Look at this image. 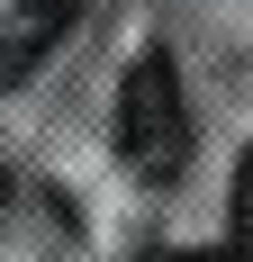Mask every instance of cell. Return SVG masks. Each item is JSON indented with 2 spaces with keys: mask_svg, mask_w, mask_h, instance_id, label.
Masks as SVG:
<instances>
[{
  "mask_svg": "<svg viewBox=\"0 0 253 262\" xmlns=\"http://www.w3.org/2000/svg\"><path fill=\"white\" fill-rule=\"evenodd\" d=\"M118 154L136 181H172L190 163V100H181L172 54H136L118 81Z\"/></svg>",
  "mask_w": 253,
  "mask_h": 262,
  "instance_id": "cell-1",
  "label": "cell"
},
{
  "mask_svg": "<svg viewBox=\"0 0 253 262\" xmlns=\"http://www.w3.org/2000/svg\"><path fill=\"white\" fill-rule=\"evenodd\" d=\"M235 244L253 253V145H244V163H235Z\"/></svg>",
  "mask_w": 253,
  "mask_h": 262,
  "instance_id": "cell-2",
  "label": "cell"
},
{
  "mask_svg": "<svg viewBox=\"0 0 253 262\" xmlns=\"http://www.w3.org/2000/svg\"><path fill=\"white\" fill-rule=\"evenodd\" d=\"M163 262H253L244 244H199V253H163Z\"/></svg>",
  "mask_w": 253,
  "mask_h": 262,
  "instance_id": "cell-3",
  "label": "cell"
}]
</instances>
